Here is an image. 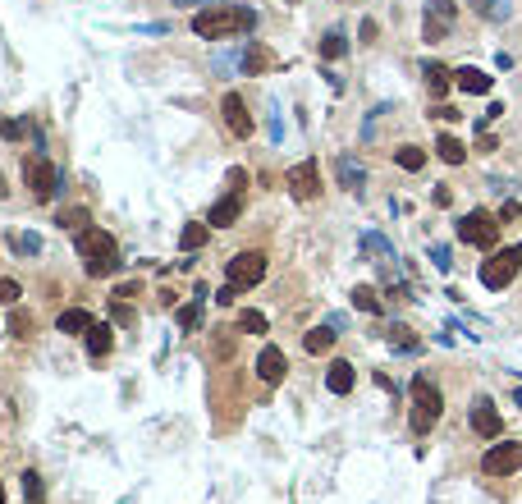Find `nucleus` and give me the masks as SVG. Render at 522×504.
<instances>
[{
	"instance_id": "obj_23",
	"label": "nucleus",
	"mask_w": 522,
	"mask_h": 504,
	"mask_svg": "<svg viewBox=\"0 0 522 504\" xmlns=\"http://www.w3.org/2000/svg\"><path fill=\"white\" fill-rule=\"evenodd\" d=\"M115 348V331L110 326H92V331H87V353L92 357H105Z\"/></svg>"
},
{
	"instance_id": "obj_28",
	"label": "nucleus",
	"mask_w": 522,
	"mask_h": 504,
	"mask_svg": "<svg viewBox=\"0 0 522 504\" xmlns=\"http://www.w3.org/2000/svg\"><path fill=\"white\" fill-rule=\"evenodd\" d=\"M357 248H362V252H366V257H394V248H390V244H385V239H381V234H362V244H357Z\"/></svg>"
},
{
	"instance_id": "obj_12",
	"label": "nucleus",
	"mask_w": 522,
	"mask_h": 504,
	"mask_svg": "<svg viewBox=\"0 0 522 504\" xmlns=\"http://www.w3.org/2000/svg\"><path fill=\"white\" fill-rule=\"evenodd\" d=\"M472 431H477L481 440H495V435L504 431V418L495 413V403H490V399H477V403H472Z\"/></svg>"
},
{
	"instance_id": "obj_39",
	"label": "nucleus",
	"mask_w": 522,
	"mask_h": 504,
	"mask_svg": "<svg viewBox=\"0 0 522 504\" xmlns=\"http://www.w3.org/2000/svg\"><path fill=\"white\" fill-rule=\"evenodd\" d=\"M18 133H23V124H18V120H0V138H18Z\"/></svg>"
},
{
	"instance_id": "obj_32",
	"label": "nucleus",
	"mask_w": 522,
	"mask_h": 504,
	"mask_svg": "<svg viewBox=\"0 0 522 504\" xmlns=\"http://www.w3.org/2000/svg\"><path fill=\"white\" fill-rule=\"evenodd\" d=\"M87 220H92V216H87V211H83V207H74V211H60V225H69V229H79V234H83V229H87Z\"/></svg>"
},
{
	"instance_id": "obj_43",
	"label": "nucleus",
	"mask_w": 522,
	"mask_h": 504,
	"mask_svg": "<svg viewBox=\"0 0 522 504\" xmlns=\"http://www.w3.org/2000/svg\"><path fill=\"white\" fill-rule=\"evenodd\" d=\"M174 5H211V0H174Z\"/></svg>"
},
{
	"instance_id": "obj_8",
	"label": "nucleus",
	"mask_w": 522,
	"mask_h": 504,
	"mask_svg": "<svg viewBox=\"0 0 522 504\" xmlns=\"http://www.w3.org/2000/svg\"><path fill=\"white\" fill-rule=\"evenodd\" d=\"M481 468H486V477H509V472L522 468V440H499L486 449V459H481Z\"/></svg>"
},
{
	"instance_id": "obj_41",
	"label": "nucleus",
	"mask_w": 522,
	"mask_h": 504,
	"mask_svg": "<svg viewBox=\"0 0 522 504\" xmlns=\"http://www.w3.org/2000/svg\"><path fill=\"white\" fill-rule=\"evenodd\" d=\"M518 216H522L518 202H504V207H499V220H518Z\"/></svg>"
},
{
	"instance_id": "obj_4",
	"label": "nucleus",
	"mask_w": 522,
	"mask_h": 504,
	"mask_svg": "<svg viewBox=\"0 0 522 504\" xmlns=\"http://www.w3.org/2000/svg\"><path fill=\"white\" fill-rule=\"evenodd\" d=\"M518 270H522V244H514V248H499L495 257H490L486 266H481V285L499 294V289H509V285H514V275H518Z\"/></svg>"
},
{
	"instance_id": "obj_30",
	"label": "nucleus",
	"mask_w": 522,
	"mask_h": 504,
	"mask_svg": "<svg viewBox=\"0 0 522 504\" xmlns=\"http://www.w3.org/2000/svg\"><path fill=\"white\" fill-rule=\"evenodd\" d=\"M238 331H243V335H266V316H261V312H243V316H238Z\"/></svg>"
},
{
	"instance_id": "obj_44",
	"label": "nucleus",
	"mask_w": 522,
	"mask_h": 504,
	"mask_svg": "<svg viewBox=\"0 0 522 504\" xmlns=\"http://www.w3.org/2000/svg\"><path fill=\"white\" fill-rule=\"evenodd\" d=\"M0 504H5V486H0Z\"/></svg>"
},
{
	"instance_id": "obj_6",
	"label": "nucleus",
	"mask_w": 522,
	"mask_h": 504,
	"mask_svg": "<svg viewBox=\"0 0 522 504\" xmlns=\"http://www.w3.org/2000/svg\"><path fill=\"white\" fill-rule=\"evenodd\" d=\"M23 179H28V188H33V197H37V202H51V197H55V188H60V170H55L46 156L23 161Z\"/></svg>"
},
{
	"instance_id": "obj_15",
	"label": "nucleus",
	"mask_w": 522,
	"mask_h": 504,
	"mask_svg": "<svg viewBox=\"0 0 522 504\" xmlns=\"http://www.w3.org/2000/svg\"><path fill=\"white\" fill-rule=\"evenodd\" d=\"M453 83H458L463 92H472V96H486L490 87H495V79H490L486 69H477V64H468V69H458V74H453Z\"/></svg>"
},
{
	"instance_id": "obj_35",
	"label": "nucleus",
	"mask_w": 522,
	"mask_h": 504,
	"mask_svg": "<svg viewBox=\"0 0 522 504\" xmlns=\"http://www.w3.org/2000/svg\"><path fill=\"white\" fill-rule=\"evenodd\" d=\"M18 481H23V496L33 500V504L42 500V477H37V472H23V477H18Z\"/></svg>"
},
{
	"instance_id": "obj_24",
	"label": "nucleus",
	"mask_w": 522,
	"mask_h": 504,
	"mask_svg": "<svg viewBox=\"0 0 522 504\" xmlns=\"http://www.w3.org/2000/svg\"><path fill=\"white\" fill-rule=\"evenodd\" d=\"M211 239V225H183V234H179V248L183 252H197L202 244Z\"/></svg>"
},
{
	"instance_id": "obj_37",
	"label": "nucleus",
	"mask_w": 522,
	"mask_h": 504,
	"mask_svg": "<svg viewBox=\"0 0 522 504\" xmlns=\"http://www.w3.org/2000/svg\"><path fill=\"white\" fill-rule=\"evenodd\" d=\"M431 261H435L440 270H449V266H453V257H449V248H444V244H435V248H431Z\"/></svg>"
},
{
	"instance_id": "obj_25",
	"label": "nucleus",
	"mask_w": 522,
	"mask_h": 504,
	"mask_svg": "<svg viewBox=\"0 0 522 504\" xmlns=\"http://www.w3.org/2000/svg\"><path fill=\"white\" fill-rule=\"evenodd\" d=\"M202 303H207V294H197V298H192V303L188 307H183V312H179V326H183V331H197V326H202Z\"/></svg>"
},
{
	"instance_id": "obj_42",
	"label": "nucleus",
	"mask_w": 522,
	"mask_h": 504,
	"mask_svg": "<svg viewBox=\"0 0 522 504\" xmlns=\"http://www.w3.org/2000/svg\"><path fill=\"white\" fill-rule=\"evenodd\" d=\"M234 298H238V289H234V285H225V289H220V294H216V303H225V307H229V303H234Z\"/></svg>"
},
{
	"instance_id": "obj_36",
	"label": "nucleus",
	"mask_w": 522,
	"mask_h": 504,
	"mask_svg": "<svg viewBox=\"0 0 522 504\" xmlns=\"http://www.w3.org/2000/svg\"><path fill=\"white\" fill-rule=\"evenodd\" d=\"M390 344H394V348H417V339H412L408 326H394V331H390Z\"/></svg>"
},
{
	"instance_id": "obj_40",
	"label": "nucleus",
	"mask_w": 522,
	"mask_h": 504,
	"mask_svg": "<svg viewBox=\"0 0 522 504\" xmlns=\"http://www.w3.org/2000/svg\"><path fill=\"white\" fill-rule=\"evenodd\" d=\"M431 115H435V120H449V124H453V120H463V115H458V110H453V105H435V110H431Z\"/></svg>"
},
{
	"instance_id": "obj_33",
	"label": "nucleus",
	"mask_w": 522,
	"mask_h": 504,
	"mask_svg": "<svg viewBox=\"0 0 522 504\" xmlns=\"http://www.w3.org/2000/svg\"><path fill=\"white\" fill-rule=\"evenodd\" d=\"M449 28H453V23H444V18L427 14V42H440V37H449Z\"/></svg>"
},
{
	"instance_id": "obj_11",
	"label": "nucleus",
	"mask_w": 522,
	"mask_h": 504,
	"mask_svg": "<svg viewBox=\"0 0 522 504\" xmlns=\"http://www.w3.org/2000/svg\"><path fill=\"white\" fill-rule=\"evenodd\" d=\"M284 372H289V357H284V348H275V344H266L257 353V376L266 385H279L284 381Z\"/></svg>"
},
{
	"instance_id": "obj_20",
	"label": "nucleus",
	"mask_w": 522,
	"mask_h": 504,
	"mask_svg": "<svg viewBox=\"0 0 522 504\" xmlns=\"http://www.w3.org/2000/svg\"><path fill=\"white\" fill-rule=\"evenodd\" d=\"M472 9H477L481 18H490V23H504V18H514V5L509 0H468Z\"/></svg>"
},
{
	"instance_id": "obj_31",
	"label": "nucleus",
	"mask_w": 522,
	"mask_h": 504,
	"mask_svg": "<svg viewBox=\"0 0 522 504\" xmlns=\"http://www.w3.org/2000/svg\"><path fill=\"white\" fill-rule=\"evenodd\" d=\"M427 14L444 18V23H453V14H458V5H453V0H427Z\"/></svg>"
},
{
	"instance_id": "obj_3",
	"label": "nucleus",
	"mask_w": 522,
	"mask_h": 504,
	"mask_svg": "<svg viewBox=\"0 0 522 504\" xmlns=\"http://www.w3.org/2000/svg\"><path fill=\"white\" fill-rule=\"evenodd\" d=\"M440 413H444V394L435 390L427 376H412V431L427 435L440 422Z\"/></svg>"
},
{
	"instance_id": "obj_10",
	"label": "nucleus",
	"mask_w": 522,
	"mask_h": 504,
	"mask_svg": "<svg viewBox=\"0 0 522 504\" xmlns=\"http://www.w3.org/2000/svg\"><path fill=\"white\" fill-rule=\"evenodd\" d=\"M220 110H225V124L234 138H248L253 133V115H248V101L238 92H225V101H220Z\"/></svg>"
},
{
	"instance_id": "obj_13",
	"label": "nucleus",
	"mask_w": 522,
	"mask_h": 504,
	"mask_svg": "<svg viewBox=\"0 0 522 504\" xmlns=\"http://www.w3.org/2000/svg\"><path fill=\"white\" fill-rule=\"evenodd\" d=\"M238 216H243V193H229V197H220L211 207V229H229Z\"/></svg>"
},
{
	"instance_id": "obj_27",
	"label": "nucleus",
	"mask_w": 522,
	"mask_h": 504,
	"mask_svg": "<svg viewBox=\"0 0 522 504\" xmlns=\"http://www.w3.org/2000/svg\"><path fill=\"white\" fill-rule=\"evenodd\" d=\"M353 307H362V312L376 316V312H381V298H376V289H371V285H357V289H353Z\"/></svg>"
},
{
	"instance_id": "obj_38",
	"label": "nucleus",
	"mask_w": 522,
	"mask_h": 504,
	"mask_svg": "<svg viewBox=\"0 0 522 504\" xmlns=\"http://www.w3.org/2000/svg\"><path fill=\"white\" fill-rule=\"evenodd\" d=\"M18 294H23V289H18L14 280H0V303H18Z\"/></svg>"
},
{
	"instance_id": "obj_7",
	"label": "nucleus",
	"mask_w": 522,
	"mask_h": 504,
	"mask_svg": "<svg viewBox=\"0 0 522 504\" xmlns=\"http://www.w3.org/2000/svg\"><path fill=\"white\" fill-rule=\"evenodd\" d=\"M225 275H229V285L234 289H253V285H261V275H266V252H238L234 261L225 266Z\"/></svg>"
},
{
	"instance_id": "obj_22",
	"label": "nucleus",
	"mask_w": 522,
	"mask_h": 504,
	"mask_svg": "<svg viewBox=\"0 0 522 504\" xmlns=\"http://www.w3.org/2000/svg\"><path fill=\"white\" fill-rule=\"evenodd\" d=\"M340 183H344L348 193H362V183H366V170L357 166L353 156H340Z\"/></svg>"
},
{
	"instance_id": "obj_17",
	"label": "nucleus",
	"mask_w": 522,
	"mask_h": 504,
	"mask_svg": "<svg viewBox=\"0 0 522 504\" xmlns=\"http://www.w3.org/2000/svg\"><path fill=\"white\" fill-rule=\"evenodd\" d=\"M435 156H440L444 166H463V161H468V147H463L453 133H440V138H435Z\"/></svg>"
},
{
	"instance_id": "obj_2",
	"label": "nucleus",
	"mask_w": 522,
	"mask_h": 504,
	"mask_svg": "<svg viewBox=\"0 0 522 504\" xmlns=\"http://www.w3.org/2000/svg\"><path fill=\"white\" fill-rule=\"evenodd\" d=\"M79 257H83V270L92 280L120 270V248H115V239L105 234V229H83L79 234Z\"/></svg>"
},
{
	"instance_id": "obj_14",
	"label": "nucleus",
	"mask_w": 522,
	"mask_h": 504,
	"mask_svg": "<svg viewBox=\"0 0 522 504\" xmlns=\"http://www.w3.org/2000/svg\"><path fill=\"white\" fill-rule=\"evenodd\" d=\"M275 51L270 46H261V42H248V51H243V74L248 79H257V74H266V69H275Z\"/></svg>"
},
{
	"instance_id": "obj_18",
	"label": "nucleus",
	"mask_w": 522,
	"mask_h": 504,
	"mask_svg": "<svg viewBox=\"0 0 522 504\" xmlns=\"http://www.w3.org/2000/svg\"><path fill=\"white\" fill-rule=\"evenodd\" d=\"M325 385H330V394H348L353 390V362H330V372H325Z\"/></svg>"
},
{
	"instance_id": "obj_19",
	"label": "nucleus",
	"mask_w": 522,
	"mask_h": 504,
	"mask_svg": "<svg viewBox=\"0 0 522 504\" xmlns=\"http://www.w3.org/2000/svg\"><path fill=\"white\" fill-rule=\"evenodd\" d=\"M303 348L307 353H330L335 348V326H312V331L303 335Z\"/></svg>"
},
{
	"instance_id": "obj_9",
	"label": "nucleus",
	"mask_w": 522,
	"mask_h": 504,
	"mask_svg": "<svg viewBox=\"0 0 522 504\" xmlns=\"http://www.w3.org/2000/svg\"><path fill=\"white\" fill-rule=\"evenodd\" d=\"M284 183H289V193H294L298 202H312L316 193H321V170H316V161H298Z\"/></svg>"
},
{
	"instance_id": "obj_16",
	"label": "nucleus",
	"mask_w": 522,
	"mask_h": 504,
	"mask_svg": "<svg viewBox=\"0 0 522 504\" xmlns=\"http://www.w3.org/2000/svg\"><path fill=\"white\" fill-rule=\"evenodd\" d=\"M55 331L60 335H87L92 331V316H87L83 307H64V312L55 316Z\"/></svg>"
},
{
	"instance_id": "obj_29",
	"label": "nucleus",
	"mask_w": 522,
	"mask_h": 504,
	"mask_svg": "<svg viewBox=\"0 0 522 504\" xmlns=\"http://www.w3.org/2000/svg\"><path fill=\"white\" fill-rule=\"evenodd\" d=\"M348 51V42H344V33H325V42H321V55L325 60H340V55Z\"/></svg>"
},
{
	"instance_id": "obj_34",
	"label": "nucleus",
	"mask_w": 522,
	"mask_h": 504,
	"mask_svg": "<svg viewBox=\"0 0 522 504\" xmlns=\"http://www.w3.org/2000/svg\"><path fill=\"white\" fill-rule=\"evenodd\" d=\"M9 248H14V252H42V239H37V234H14Z\"/></svg>"
},
{
	"instance_id": "obj_1",
	"label": "nucleus",
	"mask_w": 522,
	"mask_h": 504,
	"mask_svg": "<svg viewBox=\"0 0 522 504\" xmlns=\"http://www.w3.org/2000/svg\"><path fill=\"white\" fill-rule=\"evenodd\" d=\"M253 28H257V9H243V5H211L192 14V33L207 37V42H225L234 33H253Z\"/></svg>"
},
{
	"instance_id": "obj_26",
	"label": "nucleus",
	"mask_w": 522,
	"mask_h": 504,
	"mask_svg": "<svg viewBox=\"0 0 522 504\" xmlns=\"http://www.w3.org/2000/svg\"><path fill=\"white\" fill-rule=\"evenodd\" d=\"M394 161H399L408 174H417L422 166H427V151H422V147H399V151H394Z\"/></svg>"
},
{
	"instance_id": "obj_5",
	"label": "nucleus",
	"mask_w": 522,
	"mask_h": 504,
	"mask_svg": "<svg viewBox=\"0 0 522 504\" xmlns=\"http://www.w3.org/2000/svg\"><path fill=\"white\" fill-rule=\"evenodd\" d=\"M458 239L472 248H495L499 239V216H490V211H468V216L458 220Z\"/></svg>"
},
{
	"instance_id": "obj_21",
	"label": "nucleus",
	"mask_w": 522,
	"mask_h": 504,
	"mask_svg": "<svg viewBox=\"0 0 522 504\" xmlns=\"http://www.w3.org/2000/svg\"><path fill=\"white\" fill-rule=\"evenodd\" d=\"M422 74H427V87H431V96H444V92H449V79H453V74L444 69L440 60H427V64H422Z\"/></svg>"
}]
</instances>
